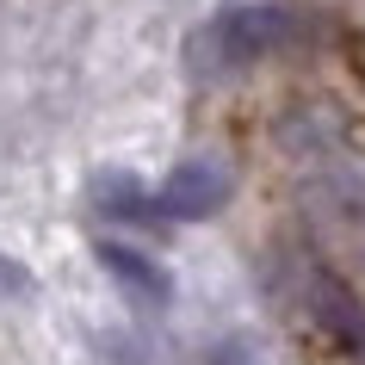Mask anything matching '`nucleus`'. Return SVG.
<instances>
[{"label":"nucleus","instance_id":"obj_2","mask_svg":"<svg viewBox=\"0 0 365 365\" xmlns=\"http://www.w3.org/2000/svg\"><path fill=\"white\" fill-rule=\"evenodd\" d=\"M235 198V173L223 161H180L155 192V211L168 223H211L223 217V205Z\"/></svg>","mask_w":365,"mask_h":365},{"label":"nucleus","instance_id":"obj_8","mask_svg":"<svg viewBox=\"0 0 365 365\" xmlns=\"http://www.w3.org/2000/svg\"><path fill=\"white\" fill-rule=\"evenodd\" d=\"M198 365H248V346L242 341H217V346H205V359Z\"/></svg>","mask_w":365,"mask_h":365},{"label":"nucleus","instance_id":"obj_6","mask_svg":"<svg viewBox=\"0 0 365 365\" xmlns=\"http://www.w3.org/2000/svg\"><path fill=\"white\" fill-rule=\"evenodd\" d=\"M0 297L6 304H31L38 297V272L25 267V260H13V254H0Z\"/></svg>","mask_w":365,"mask_h":365},{"label":"nucleus","instance_id":"obj_3","mask_svg":"<svg viewBox=\"0 0 365 365\" xmlns=\"http://www.w3.org/2000/svg\"><path fill=\"white\" fill-rule=\"evenodd\" d=\"M99 267H106V279H112L118 291H124V304H136V309H173V297H180V285H173V272L155 260V254H143V248H130V242H99Z\"/></svg>","mask_w":365,"mask_h":365},{"label":"nucleus","instance_id":"obj_7","mask_svg":"<svg viewBox=\"0 0 365 365\" xmlns=\"http://www.w3.org/2000/svg\"><path fill=\"white\" fill-rule=\"evenodd\" d=\"M99 365H143L136 359V341L130 334H106V341H99Z\"/></svg>","mask_w":365,"mask_h":365},{"label":"nucleus","instance_id":"obj_5","mask_svg":"<svg viewBox=\"0 0 365 365\" xmlns=\"http://www.w3.org/2000/svg\"><path fill=\"white\" fill-rule=\"evenodd\" d=\"M99 198H106V205H99L106 217H124V223H143V230H155V223H168V217L155 211V198H149V192H136L130 180H112V186H106Z\"/></svg>","mask_w":365,"mask_h":365},{"label":"nucleus","instance_id":"obj_4","mask_svg":"<svg viewBox=\"0 0 365 365\" xmlns=\"http://www.w3.org/2000/svg\"><path fill=\"white\" fill-rule=\"evenodd\" d=\"M304 304H309V316H316V328H322L341 353H365V297L346 285V279H334L328 267H316Z\"/></svg>","mask_w":365,"mask_h":365},{"label":"nucleus","instance_id":"obj_1","mask_svg":"<svg viewBox=\"0 0 365 365\" xmlns=\"http://www.w3.org/2000/svg\"><path fill=\"white\" fill-rule=\"evenodd\" d=\"M309 38V13L291 6V0H242V6H223L205 31H192V50L211 56V68H248V62H267L279 50Z\"/></svg>","mask_w":365,"mask_h":365}]
</instances>
